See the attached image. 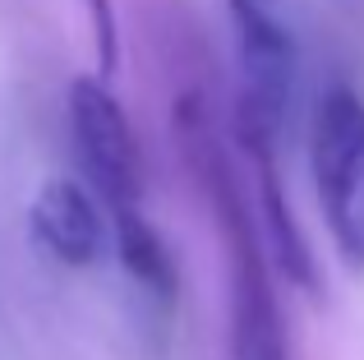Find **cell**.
<instances>
[{
	"mask_svg": "<svg viewBox=\"0 0 364 360\" xmlns=\"http://www.w3.org/2000/svg\"><path fill=\"white\" fill-rule=\"evenodd\" d=\"M235 65H240V125L249 153H272L295 92V42L263 0H231Z\"/></svg>",
	"mask_w": 364,
	"mask_h": 360,
	"instance_id": "2",
	"label": "cell"
},
{
	"mask_svg": "<svg viewBox=\"0 0 364 360\" xmlns=\"http://www.w3.org/2000/svg\"><path fill=\"white\" fill-rule=\"evenodd\" d=\"M28 226H33V240L65 268H88L107 250L102 208L79 180H46L28 208Z\"/></svg>",
	"mask_w": 364,
	"mask_h": 360,
	"instance_id": "5",
	"label": "cell"
},
{
	"mask_svg": "<svg viewBox=\"0 0 364 360\" xmlns=\"http://www.w3.org/2000/svg\"><path fill=\"white\" fill-rule=\"evenodd\" d=\"M217 157V153H213ZM217 166V203H222L226 240H231V360H291L286 324L258 231L249 222V198L235 189L222 162Z\"/></svg>",
	"mask_w": 364,
	"mask_h": 360,
	"instance_id": "3",
	"label": "cell"
},
{
	"mask_svg": "<svg viewBox=\"0 0 364 360\" xmlns=\"http://www.w3.org/2000/svg\"><path fill=\"white\" fill-rule=\"evenodd\" d=\"M314 189L341 263L364 272V97L355 88H328L309 134Z\"/></svg>",
	"mask_w": 364,
	"mask_h": 360,
	"instance_id": "1",
	"label": "cell"
},
{
	"mask_svg": "<svg viewBox=\"0 0 364 360\" xmlns=\"http://www.w3.org/2000/svg\"><path fill=\"white\" fill-rule=\"evenodd\" d=\"M111 217H116V250H120L124 272H129L148 296L171 300L176 287H180V272H176V259H171L166 240L157 235V226H152L139 208H124V213H111Z\"/></svg>",
	"mask_w": 364,
	"mask_h": 360,
	"instance_id": "6",
	"label": "cell"
},
{
	"mask_svg": "<svg viewBox=\"0 0 364 360\" xmlns=\"http://www.w3.org/2000/svg\"><path fill=\"white\" fill-rule=\"evenodd\" d=\"M70 134H74V148H79V162H83L92 194L107 198L111 213L139 208V194H143L139 144H134L124 107L102 79L70 83Z\"/></svg>",
	"mask_w": 364,
	"mask_h": 360,
	"instance_id": "4",
	"label": "cell"
}]
</instances>
